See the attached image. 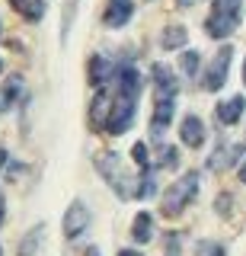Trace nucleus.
<instances>
[{
    "label": "nucleus",
    "mask_w": 246,
    "mask_h": 256,
    "mask_svg": "<svg viewBox=\"0 0 246 256\" xmlns=\"http://www.w3.org/2000/svg\"><path fill=\"white\" fill-rule=\"evenodd\" d=\"M179 68H182V74H186L189 80H192L198 74V68H202V58H198V52H182V58H179Z\"/></svg>",
    "instance_id": "a211bd4d"
},
{
    "label": "nucleus",
    "mask_w": 246,
    "mask_h": 256,
    "mask_svg": "<svg viewBox=\"0 0 246 256\" xmlns=\"http://www.w3.org/2000/svg\"><path fill=\"white\" fill-rule=\"evenodd\" d=\"M230 61H234V48H230V45H224L218 54H214V61L208 64V70H205V77H202V86H205L208 93H218L221 86L227 84Z\"/></svg>",
    "instance_id": "423d86ee"
},
{
    "label": "nucleus",
    "mask_w": 246,
    "mask_h": 256,
    "mask_svg": "<svg viewBox=\"0 0 246 256\" xmlns=\"http://www.w3.org/2000/svg\"><path fill=\"white\" fill-rule=\"evenodd\" d=\"M141 90H144L141 74L131 64H122L115 70V93H112V109H109V118H106V134H125L131 128Z\"/></svg>",
    "instance_id": "f257e3e1"
},
{
    "label": "nucleus",
    "mask_w": 246,
    "mask_h": 256,
    "mask_svg": "<svg viewBox=\"0 0 246 256\" xmlns=\"http://www.w3.org/2000/svg\"><path fill=\"white\" fill-rule=\"evenodd\" d=\"M176 157H179L176 148H163V150H160V160H157V166H170V170H173V166H176Z\"/></svg>",
    "instance_id": "aec40b11"
},
{
    "label": "nucleus",
    "mask_w": 246,
    "mask_h": 256,
    "mask_svg": "<svg viewBox=\"0 0 246 256\" xmlns=\"http://www.w3.org/2000/svg\"><path fill=\"white\" fill-rule=\"evenodd\" d=\"M179 141L186 144V148H192V150H198L205 144V125H202V118L198 116H186L179 122Z\"/></svg>",
    "instance_id": "9d476101"
},
{
    "label": "nucleus",
    "mask_w": 246,
    "mask_h": 256,
    "mask_svg": "<svg viewBox=\"0 0 246 256\" xmlns=\"http://www.w3.org/2000/svg\"><path fill=\"white\" fill-rule=\"evenodd\" d=\"M86 256H102V253H99V246H90V250H86Z\"/></svg>",
    "instance_id": "a878e982"
},
{
    "label": "nucleus",
    "mask_w": 246,
    "mask_h": 256,
    "mask_svg": "<svg viewBox=\"0 0 246 256\" xmlns=\"http://www.w3.org/2000/svg\"><path fill=\"white\" fill-rule=\"evenodd\" d=\"M118 256H141V253H138V250H122Z\"/></svg>",
    "instance_id": "cd10ccee"
},
{
    "label": "nucleus",
    "mask_w": 246,
    "mask_h": 256,
    "mask_svg": "<svg viewBox=\"0 0 246 256\" xmlns=\"http://www.w3.org/2000/svg\"><path fill=\"white\" fill-rule=\"evenodd\" d=\"M243 20V0H214L211 13L205 20L208 38H230Z\"/></svg>",
    "instance_id": "7ed1b4c3"
},
{
    "label": "nucleus",
    "mask_w": 246,
    "mask_h": 256,
    "mask_svg": "<svg viewBox=\"0 0 246 256\" xmlns=\"http://www.w3.org/2000/svg\"><path fill=\"white\" fill-rule=\"evenodd\" d=\"M0 32H3V26H0Z\"/></svg>",
    "instance_id": "7c9ffc66"
},
{
    "label": "nucleus",
    "mask_w": 246,
    "mask_h": 256,
    "mask_svg": "<svg viewBox=\"0 0 246 256\" xmlns=\"http://www.w3.org/2000/svg\"><path fill=\"white\" fill-rule=\"evenodd\" d=\"M131 160H134V164H138V170L141 173H144V170H150V157H147V144H134V148H131Z\"/></svg>",
    "instance_id": "6ab92c4d"
},
{
    "label": "nucleus",
    "mask_w": 246,
    "mask_h": 256,
    "mask_svg": "<svg viewBox=\"0 0 246 256\" xmlns=\"http://www.w3.org/2000/svg\"><path fill=\"white\" fill-rule=\"evenodd\" d=\"M3 218H6V202H3V192H0V224H3Z\"/></svg>",
    "instance_id": "5701e85b"
},
{
    "label": "nucleus",
    "mask_w": 246,
    "mask_h": 256,
    "mask_svg": "<svg viewBox=\"0 0 246 256\" xmlns=\"http://www.w3.org/2000/svg\"><path fill=\"white\" fill-rule=\"evenodd\" d=\"M166 256H176V237H170V253Z\"/></svg>",
    "instance_id": "b1692460"
},
{
    "label": "nucleus",
    "mask_w": 246,
    "mask_h": 256,
    "mask_svg": "<svg viewBox=\"0 0 246 256\" xmlns=\"http://www.w3.org/2000/svg\"><path fill=\"white\" fill-rule=\"evenodd\" d=\"M198 180H202V176L195 170H189L166 189V196H163V214L166 218H176V214H182L189 205H192V198L198 196Z\"/></svg>",
    "instance_id": "39448f33"
},
{
    "label": "nucleus",
    "mask_w": 246,
    "mask_h": 256,
    "mask_svg": "<svg viewBox=\"0 0 246 256\" xmlns=\"http://www.w3.org/2000/svg\"><path fill=\"white\" fill-rule=\"evenodd\" d=\"M22 90H26V86H22V77L19 74H13L3 86H0V116H3V112H10L22 100Z\"/></svg>",
    "instance_id": "ddd939ff"
},
{
    "label": "nucleus",
    "mask_w": 246,
    "mask_h": 256,
    "mask_svg": "<svg viewBox=\"0 0 246 256\" xmlns=\"http://www.w3.org/2000/svg\"><path fill=\"white\" fill-rule=\"evenodd\" d=\"M243 112H246V100H243V96H230V100L218 102L214 118H218L221 125H237V122L243 118Z\"/></svg>",
    "instance_id": "9b49d317"
},
{
    "label": "nucleus",
    "mask_w": 246,
    "mask_h": 256,
    "mask_svg": "<svg viewBox=\"0 0 246 256\" xmlns=\"http://www.w3.org/2000/svg\"><path fill=\"white\" fill-rule=\"evenodd\" d=\"M96 170L106 176V182L115 189L118 198H138V186H134V176L125 170L122 157L118 154H96Z\"/></svg>",
    "instance_id": "20e7f679"
},
{
    "label": "nucleus",
    "mask_w": 246,
    "mask_h": 256,
    "mask_svg": "<svg viewBox=\"0 0 246 256\" xmlns=\"http://www.w3.org/2000/svg\"><path fill=\"white\" fill-rule=\"evenodd\" d=\"M90 230V208L83 202H70V208L64 212V237L77 240Z\"/></svg>",
    "instance_id": "0eeeda50"
},
{
    "label": "nucleus",
    "mask_w": 246,
    "mask_h": 256,
    "mask_svg": "<svg viewBox=\"0 0 246 256\" xmlns=\"http://www.w3.org/2000/svg\"><path fill=\"white\" fill-rule=\"evenodd\" d=\"M42 244H45V228L38 224V228H32L26 237H22L16 256H42Z\"/></svg>",
    "instance_id": "4468645a"
},
{
    "label": "nucleus",
    "mask_w": 246,
    "mask_h": 256,
    "mask_svg": "<svg viewBox=\"0 0 246 256\" xmlns=\"http://www.w3.org/2000/svg\"><path fill=\"white\" fill-rule=\"evenodd\" d=\"M115 64L106 58V54H93L90 58V84L93 86H106L109 80H115Z\"/></svg>",
    "instance_id": "f8f14e48"
},
{
    "label": "nucleus",
    "mask_w": 246,
    "mask_h": 256,
    "mask_svg": "<svg viewBox=\"0 0 246 256\" xmlns=\"http://www.w3.org/2000/svg\"><path fill=\"white\" fill-rule=\"evenodd\" d=\"M109 109H112V93H109V86H96V100H93V106H90V125L96 128V132H106Z\"/></svg>",
    "instance_id": "6e6552de"
},
{
    "label": "nucleus",
    "mask_w": 246,
    "mask_h": 256,
    "mask_svg": "<svg viewBox=\"0 0 246 256\" xmlns=\"http://www.w3.org/2000/svg\"><path fill=\"white\" fill-rule=\"evenodd\" d=\"M198 250H202L205 256H227V250H224V246H221V244H202V246H198Z\"/></svg>",
    "instance_id": "4be33fe9"
},
{
    "label": "nucleus",
    "mask_w": 246,
    "mask_h": 256,
    "mask_svg": "<svg viewBox=\"0 0 246 256\" xmlns=\"http://www.w3.org/2000/svg\"><path fill=\"white\" fill-rule=\"evenodd\" d=\"M150 77H154V116H150V134L154 138H163V132L170 128L173 116H176V93L179 84L173 77V70L166 64H154L150 68Z\"/></svg>",
    "instance_id": "f03ea898"
},
{
    "label": "nucleus",
    "mask_w": 246,
    "mask_h": 256,
    "mask_svg": "<svg viewBox=\"0 0 246 256\" xmlns=\"http://www.w3.org/2000/svg\"><path fill=\"white\" fill-rule=\"evenodd\" d=\"M0 256H3V250H0Z\"/></svg>",
    "instance_id": "2f4dec72"
},
{
    "label": "nucleus",
    "mask_w": 246,
    "mask_h": 256,
    "mask_svg": "<svg viewBox=\"0 0 246 256\" xmlns=\"http://www.w3.org/2000/svg\"><path fill=\"white\" fill-rule=\"evenodd\" d=\"M74 10H77V0H67V13H64V26H61V36L67 38L70 32V20H74Z\"/></svg>",
    "instance_id": "412c9836"
},
{
    "label": "nucleus",
    "mask_w": 246,
    "mask_h": 256,
    "mask_svg": "<svg viewBox=\"0 0 246 256\" xmlns=\"http://www.w3.org/2000/svg\"><path fill=\"white\" fill-rule=\"evenodd\" d=\"M131 237H134V244H147V240L154 237V218H150L147 212L134 214V221H131Z\"/></svg>",
    "instance_id": "dca6fc26"
},
{
    "label": "nucleus",
    "mask_w": 246,
    "mask_h": 256,
    "mask_svg": "<svg viewBox=\"0 0 246 256\" xmlns=\"http://www.w3.org/2000/svg\"><path fill=\"white\" fill-rule=\"evenodd\" d=\"M176 4H179V6H195L198 0H176Z\"/></svg>",
    "instance_id": "393cba45"
},
{
    "label": "nucleus",
    "mask_w": 246,
    "mask_h": 256,
    "mask_svg": "<svg viewBox=\"0 0 246 256\" xmlns=\"http://www.w3.org/2000/svg\"><path fill=\"white\" fill-rule=\"evenodd\" d=\"M186 38H189V32L182 29V26H166L163 36H160V45L166 48V52H176V48L186 45Z\"/></svg>",
    "instance_id": "f3484780"
},
{
    "label": "nucleus",
    "mask_w": 246,
    "mask_h": 256,
    "mask_svg": "<svg viewBox=\"0 0 246 256\" xmlns=\"http://www.w3.org/2000/svg\"><path fill=\"white\" fill-rule=\"evenodd\" d=\"M131 16H134V4H131V0H109L106 13H102V22H106L109 29H122V26H128Z\"/></svg>",
    "instance_id": "1a4fd4ad"
},
{
    "label": "nucleus",
    "mask_w": 246,
    "mask_h": 256,
    "mask_svg": "<svg viewBox=\"0 0 246 256\" xmlns=\"http://www.w3.org/2000/svg\"><path fill=\"white\" fill-rule=\"evenodd\" d=\"M240 182H246V160H243V166H240Z\"/></svg>",
    "instance_id": "bb28decb"
},
{
    "label": "nucleus",
    "mask_w": 246,
    "mask_h": 256,
    "mask_svg": "<svg viewBox=\"0 0 246 256\" xmlns=\"http://www.w3.org/2000/svg\"><path fill=\"white\" fill-rule=\"evenodd\" d=\"M0 70H3V58H0Z\"/></svg>",
    "instance_id": "c756f323"
},
{
    "label": "nucleus",
    "mask_w": 246,
    "mask_h": 256,
    "mask_svg": "<svg viewBox=\"0 0 246 256\" xmlns=\"http://www.w3.org/2000/svg\"><path fill=\"white\" fill-rule=\"evenodd\" d=\"M243 86H246V58H243Z\"/></svg>",
    "instance_id": "c85d7f7f"
},
{
    "label": "nucleus",
    "mask_w": 246,
    "mask_h": 256,
    "mask_svg": "<svg viewBox=\"0 0 246 256\" xmlns=\"http://www.w3.org/2000/svg\"><path fill=\"white\" fill-rule=\"evenodd\" d=\"M10 6L29 22H38L45 16V0H10Z\"/></svg>",
    "instance_id": "2eb2a0df"
}]
</instances>
